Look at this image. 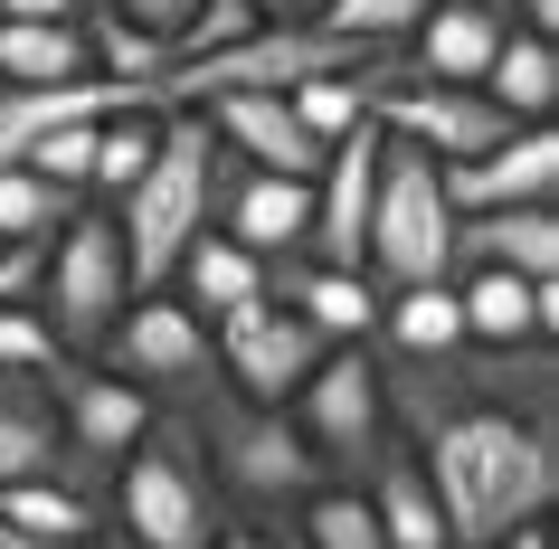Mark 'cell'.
<instances>
[{
	"label": "cell",
	"instance_id": "18",
	"mask_svg": "<svg viewBox=\"0 0 559 549\" xmlns=\"http://www.w3.org/2000/svg\"><path fill=\"white\" fill-rule=\"evenodd\" d=\"M455 265H512V275H559V218L550 200H522V208H474L455 218ZM445 265V275H455Z\"/></svg>",
	"mask_w": 559,
	"mask_h": 549
},
{
	"label": "cell",
	"instance_id": "27",
	"mask_svg": "<svg viewBox=\"0 0 559 549\" xmlns=\"http://www.w3.org/2000/svg\"><path fill=\"white\" fill-rule=\"evenodd\" d=\"M152 115H162V105H115V115H95V162H86V200H115L123 180L143 171V152H152Z\"/></svg>",
	"mask_w": 559,
	"mask_h": 549
},
{
	"label": "cell",
	"instance_id": "16",
	"mask_svg": "<svg viewBox=\"0 0 559 549\" xmlns=\"http://www.w3.org/2000/svg\"><path fill=\"white\" fill-rule=\"evenodd\" d=\"M265 294H285L323 342H370V332H380V285H370V265L275 256V265H265Z\"/></svg>",
	"mask_w": 559,
	"mask_h": 549
},
{
	"label": "cell",
	"instance_id": "24",
	"mask_svg": "<svg viewBox=\"0 0 559 549\" xmlns=\"http://www.w3.org/2000/svg\"><path fill=\"white\" fill-rule=\"evenodd\" d=\"M67 208H76V190H58L29 162H0V247H48L67 228Z\"/></svg>",
	"mask_w": 559,
	"mask_h": 549
},
{
	"label": "cell",
	"instance_id": "8",
	"mask_svg": "<svg viewBox=\"0 0 559 549\" xmlns=\"http://www.w3.org/2000/svg\"><path fill=\"white\" fill-rule=\"evenodd\" d=\"M86 360H105L115 379H133L152 407H180L190 389H209V379H218V350H209V313H190L171 285L133 294V303L115 313V332H105Z\"/></svg>",
	"mask_w": 559,
	"mask_h": 549
},
{
	"label": "cell",
	"instance_id": "31",
	"mask_svg": "<svg viewBox=\"0 0 559 549\" xmlns=\"http://www.w3.org/2000/svg\"><path fill=\"white\" fill-rule=\"evenodd\" d=\"M105 10H115L123 29H143V38H162V48H171V38L190 29V10H200V0H105Z\"/></svg>",
	"mask_w": 559,
	"mask_h": 549
},
{
	"label": "cell",
	"instance_id": "4",
	"mask_svg": "<svg viewBox=\"0 0 559 549\" xmlns=\"http://www.w3.org/2000/svg\"><path fill=\"white\" fill-rule=\"evenodd\" d=\"M171 417H190V435H200L209 474H218V492H228V512L285 521L304 492L323 484V464H313V445H304L295 417H285V407H265V398H237L228 379L190 389Z\"/></svg>",
	"mask_w": 559,
	"mask_h": 549
},
{
	"label": "cell",
	"instance_id": "1",
	"mask_svg": "<svg viewBox=\"0 0 559 549\" xmlns=\"http://www.w3.org/2000/svg\"><path fill=\"white\" fill-rule=\"evenodd\" d=\"M380 350V342H370ZM389 435L437 484L445 549H493L559 502V342L380 350Z\"/></svg>",
	"mask_w": 559,
	"mask_h": 549
},
{
	"label": "cell",
	"instance_id": "2",
	"mask_svg": "<svg viewBox=\"0 0 559 549\" xmlns=\"http://www.w3.org/2000/svg\"><path fill=\"white\" fill-rule=\"evenodd\" d=\"M105 208H115L123 256H133V294L171 285L180 247H190V237L209 228V208H218V133H209L200 105H162V115H152L143 171L123 180Z\"/></svg>",
	"mask_w": 559,
	"mask_h": 549
},
{
	"label": "cell",
	"instance_id": "30",
	"mask_svg": "<svg viewBox=\"0 0 559 549\" xmlns=\"http://www.w3.org/2000/svg\"><path fill=\"white\" fill-rule=\"evenodd\" d=\"M257 29V0H200L190 10V29L171 38V58H209V48H228V38Z\"/></svg>",
	"mask_w": 559,
	"mask_h": 549
},
{
	"label": "cell",
	"instance_id": "17",
	"mask_svg": "<svg viewBox=\"0 0 559 549\" xmlns=\"http://www.w3.org/2000/svg\"><path fill=\"white\" fill-rule=\"evenodd\" d=\"M502 10H484V0H427V20H417L408 38H399V58L417 67V76H445V86H474L484 76V58L502 48Z\"/></svg>",
	"mask_w": 559,
	"mask_h": 549
},
{
	"label": "cell",
	"instance_id": "35",
	"mask_svg": "<svg viewBox=\"0 0 559 549\" xmlns=\"http://www.w3.org/2000/svg\"><path fill=\"white\" fill-rule=\"evenodd\" d=\"M493 549H550V530H540V521H522V530H502Z\"/></svg>",
	"mask_w": 559,
	"mask_h": 549
},
{
	"label": "cell",
	"instance_id": "23",
	"mask_svg": "<svg viewBox=\"0 0 559 549\" xmlns=\"http://www.w3.org/2000/svg\"><path fill=\"white\" fill-rule=\"evenodd\" d=\"M380 350H455L465 342V313H455V285L427 275V285H389L380 294Z\"/></svg>",
	"mask_w": 559,
	"mask_h": 549
},
{
	"label": "cell",
	"instance_id": "40",
	"mask_svg": "<svg viewBox=\"0 0 559 549\" xmlns=\"http://www.w3.org/2000/svg\"><path fill=\"white\" fill-rule=\"evenodd\" d=\"M304 10H313V0H304Z\"/></svg>",
	"mask_w": 559,
	"mask_h": 549
},
{
	"label": "cell",
	"instance_id": "32",
	"mask_svg": "<svg viewBox=\"0 0 559 549\" xmlns=\"http://www.w3.org/2000/svg\"><path fill=\"white\" fill-rule=\"evenodd\" d=\"M209 549H275V521H257V512H228V530Z\"/></svg>",
	"mask_w": 559,
	"mask_h": 549
},
{
	"label": "cell",
	"instance_id": "13",
	"mask_svg": "<svg viewBox=\"0 0 559 549\" xmlns=\"http://www.w3.org/2000/svg\"><path fill=\"white\" fill-rule=\"evenodd\" d=\"M437 180H445V200H455V218L550 200V190H559V133H550V123H512L502 143L465 152V162H437Z\"/></svg>",
	"mask_w": 559,
	"mask_h": 549
},
{
	"label": "cell",
	"instance_id": "7",
	"mask_svg": "<svg viewBox=\"0 0 559 549\" xmlns=\"http://www.w3.org/2000/svg\"><path fill=\"white\" fill-rule=\"evenodd\" d=\"M285 417L304 427V445H313V464H323V484H360V464L389 445L380 350H370V342H332L323 360H313V379L285 398Z\"/></svg>",
	"mask_w": 559,
	"mask_h": 549
},
{
	"label": "cell",
	"instance_id": "3",
	"mask_svg": "<svg viewBox=\"0 0 559 549\" xmlns=\"http://www.w3.org/2000/svg\"><path fill=\"white\" fill-rule=\"evenodd\" d=\"M105 502H115V540L123 549H209L218 530H228V492H218V474H209L190 417H171V407L115 455Z\"/></svg>",
	"mask_w": 559,
	"mask_h": 549
},
{
	"label": "cell",
	"instance_id": "12",
	"mask_svg": "<svg viewBox=\"0 0 559 549\" xmlns=\"http://www.w3.org/2000/svg\"><path fill=\"white\" fill-rule=\"evenodd\" d=\"M48 389H58L67 445H76V455H86L95 474H105V484H115V455L152 427V417H162V407H152L143 389H133V379H115L105 360H86V350H67L58 370H48Z\"/></svg>",
	"mask_w": 559,
	"mask_h": 549
},
{
	"label": "cell",
	"instance_id": "21",
	"mask_svg": "<svg viewBox=\"0 0 559 549\" xmlns=\"http://www.w3.org/2000/svg\"><path fill=\"white\" fill-rule=\"evenodd\" d=\"M257 285H265V256H247L228 228H200L180 247V265H171V294L190 313H228V303H247Z\"/></svg>",
	"mask_w": 559,
	"mask_h": 549
},
{
	"label": "cell",
	"instance_id": "36",
	"mask_svg": "<svg viewBox=\"0 0 559 549\" xmlns=\"http://www.w3.org/2000/svg\"><path fill=\"white\" fill-rule=\"evenodd\" d=\"M257 20H304V0H257Z\"/></svg>",
	"mask_w": 559,
	"mask_h": 549
},
{
	"label": "cell",
	"instance_id": "15",
	"mask_svg": "<svg viewBox=\"0 0 559 549\" xmlns=\"http://www.w3.org/2000/svg\"><path fill=\"white\" fill-rule=\"evenodd\" d=\"M200 115H209V133H218L237 162H257V171H285V180H313V171H323V143L304 133V115L285 105V95L237 86V95H209Z\"/></svg>",
	"mask_w": 559,
	"mask_h": 549
},
{
	"label": "cell",
	"instance_id": "10",
	"mask_svg": "<svg viewBox=\"0 0 559 549\" xmlns=\"http://www.w3.org/2000/svg\"><path fill=\"white\" fill-rule=\"evenodd\" d=\"M0 484H67L86 502H105V474L67 445L48 370H0Z\"/></svg>",
	"mask_w": 559,
	"mask_h": 549
},
{
	"label": "cell",
	"instance_id": "39",
	"mask_svg": "<svg viewBox=\"0 0 559 549\" xmlns=\"http://www.w3.org/2000/svg\"><path fill=\"white\" fill-rule=\"evenodd\" d=\"M76 10H95V0H76Z\"/></svg>",
	"mask_w": 559,
	"mask_h": 549
},
{
	"label": "cell",
	"instance_id": "11",
	"mask_svg": "<svg viewBox=\"0 0 559 549\" xmlns=\"http://www.w3.org/2000/svg\"><path fill=\"white\" fill-rule=\"evenodd\" d=\"M209 228H228L247 256H304V237H313V180H285V171H257V162H237L218 143V208H209Z\"/></svg>",
	"mask_w": 559,
	"mask_h": 549
},
{
	"label": "cell",
	"instance_id": "38",
	"mask_svg": "<svg viewBox=\"0 0 559 549\" xmlns=\"http://www.w3.org/2000/svg\"><path fill=\"white\" fill-rule=\"evenodd\" d=\"M484 10H512V0H484Z\"/></svg>",
	"mask_w": 559,
	"mask_h": 549
},
{
	"label": "cell",
	"instance_id": "34",
	"mask_svg": "<svg viewBox=\"0 0 559 549\" xmlns=\"http://www.w3.org/2000/svg\"><path fill=\"white\" fill-rule=\"evenodd\" d=\"M0 20H76V0H0Z\"/></svg>",
	"mask_w": 559,
	"mask_h": 549
},
{
	"label": "cell",
	"instance_id": "29",
	"mask_svg": "<svg viewBox=\"0 0 559 549\" xmlns=\"http://www.w3.org/2000/svg\"><path fill=\"white\" fill-rule=\"evenodd\" d=\"M67 342L48 332V313H38L29 294H0V370H58Z\"/></svg>",
	"mask_w": 559,
	"mask_h": 549
},
{
	"label": "cell",
	"instance_id": "20",
	"mask_svg": "<svg viewBox=\"0 0 559 549\" xmlns=\"http://www.w3.org/2000/svg\"><path fill=\"white\" fill-rule=\"evenodd\" d=\"M95 76L86 10L76 20H0V86H76Z\"/></svg>",
	"mask_w": 559,
	"mask_h": 549
},
{
	"label": "cell",
	"instance_id": "22",
	"mask_svg": "<svg viewBox=\"0 0 559 549\" xmlns=\"http://www.w3.org/2000/svg\"><path fill=\"white\" fill-rule=\"evenodd\" d=\"M474 86L493 95L512 123H550V105H559V58H550V38L502 29V48L484 58V76H474Z\"/></svg>",
	"mask_w": 559,
	"mask_h": 549
},
{
	"label": "cell",
	"instance_id": "26",
	"mask_svg": "<svg viewBox=\"0 0 559 549\" xmlns=\"http://www.w3.org/2000/svg\"><path fill=\"white\" fill-rule=\"evenodd\" d=\"M0 521H20L38 540H95L105 502H86V492H67V484H0Z\"/></svg>",
	"mask_w": 559,
	"mask_h": 549
},
{
	"label": "cell",
	"instance_id": "28",
	"mask_svg": "<svg viewBox=\"0 0 559 549\" xmlns=\"http://www.w3.org/2000/svg\"><path fill=\"white\" fill-rule=\"evenodd\" d=\"M304 20H323V29L360 38V48H399V38L427 20V0H313Z\"/></svg>",
	"mask_w": 559,
	"mask_h": 549
},
{
	"label": "cell",
	"instance_id": "25",
	"mask_svg": "<svg viewBox=\"0 0 559 549\" xmlns=\"http://www.w3.org/2000/svg\"><path fill=\"white\" fill-rule=\"evenodd\" d=\"M285 521H295V540H304V549H389V530L370 521L360 484H313Z\"/></svg>",
	"mask_w": 559,
	"mask_h": 549
},
{
	"label": "cell",
	"instance_id": "37",
	"mask_svg": "<svg viewBox=\"0 0 559 549\" xmlns=\"http://www.w3.org/2000/svg\"><path fill=\"white\" fill-rule=\"evenodd\" d=\"M275 549H304V540H295V530H275Z\"/></svg>",
	"mask_w": 559,
	"mask_h": 549
},
{
	"label": "cell",
	"instance_id": "6",
	"mask_svg": "<svg viewBox=\"0 0 559 549\" xmlns=\"http://www.w3.org/2000/svg\"><path fill=\"white\" fill-rule=\"evenodd\" d=\"M29 303L48 313V332H58L67 350H95L105 332H115V313L133 303V256H123V228H115L105 200H76L67 228L38 247Z\"/></svg>",
	"mask_w": 559,
	"mask_h": 549
},
{
	"label": "cell",
	"instance_id": "9",
	"mask_svg": "<svg viewBox=\"0 0 559 549\" xmlns=\"http://www.w3.org/2000/svg\"><path fill=\"white\" fill-rule=\"evenodd\" d=\"M209 350H218V379H228L237 398H265V407H285L313 379V360H323V332L285 303V294H247V303H228V313H209Z\"/></svg>",
	"mask_w": 559,
	"mask_h": 549
},
{
	"label": "cell",
	"instance_id": "5",
	"mask_svg": "<svg viewBox=\"0 0 559 549\" xmlns=\"http://www.w3.org/2000/svg\"><path fill=\"white\" fill-rule=\"evenodd\" d=\"M370 285H427L455 265V200L437 180V152L380 133V180H370V237H360Z\"/></svg>",
	"mask_w": 559,
	"mask_h": 549
},
{
	"label": "cell",
	"instance_id": "14",
	"mask_svg": "<svg viewBox=\"0 0 559 549\" xmlns=\"http://www.w3.org/2000/svg\"><path fill=\"white\" fill-rule=\"evenodd\" d=\"M455 313L465 342L502 350V342H559V275H512V265H455Z\"/></svg>",
	"mask_w": 559,
	"mask_h": 549
},
{
	"label": "cell",
	"instance_id": "33",
	"mask_svg": "<svg viewBox=\"0 0 559 549\" xmlns=\"http://www.w3.org/2000/svg\"><path fill=\"white\" fill-rule=\"evenodd\" d=\"M0 549H123L115 530H95V540H38V530H20V521H0Z\"/></svg>",
	"mask_w": 559,
	"mask_h": 549
},
{
	"label": "cell",
	"instance_id": "19",
	"mask_svg": "<svg viewBox=\"0 0 559 549\" xmlns=\"http://www.w3.org/2000/svg\"><path fill=\"white\" fill-rule=\"evenodd\" d=\"M360 502H370V521L389 530V549H445V512H437V484L417 474V455L389 435L380 455L360 464Z\"/></svg>",
	"mask_w": 559,
	"mask_h": 549
}]
</instances>
